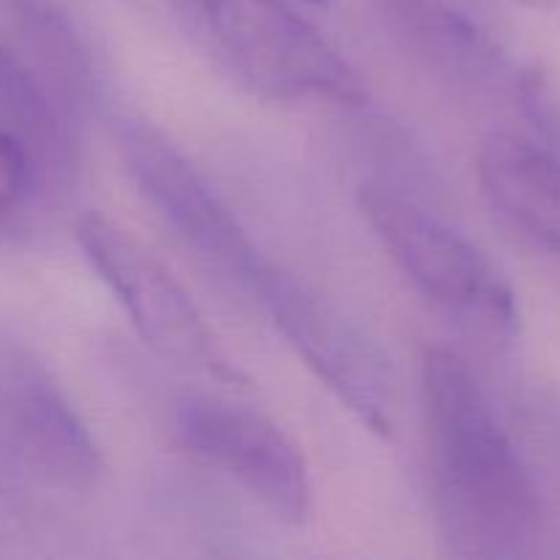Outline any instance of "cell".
<instances>
[{"mask_svg": "<svg viewBox=\"0 0 560 560\" xmlns=\"http://www.w3.org/2000/svg\"><path fill=\"white\" fill-rule=\"evenodd\" d=\"M514 3L525 5V9H534V11H558L560 9V0H514Z\"/></svg>", "mask_w": 560, "mask_h": 560, "instance_id": "14", "label": "cell"}, {"mask_svg": "<svg viewBox=\"0 0 560 560\" xmlns=\"http://www.w3.org/2000/svg\"><path fill=\"white\" fill-rule=\"evenodd\" d=\"M246 85L273 98L361 104V74L288 0H167Z\"/></svg>", "mask_w": 560, "mask_h": 560, "instance_id": "2", "label": "cell"}, {"mask_svg": "<svg viewBox=\"0 0 560 560\" xmlns=\"http://www.w3.org/2000/svg\"><path fill=\"white\" fill-rule=\"evenodd\" d=\"M421 394L446 539L463 556H523L539 528V495L468 361L430 345Z\"/></svg>", "mask_w": 560, "mask_h": 560, "instance_id": "1", "label": "cell"}, {"mask_svg": "<svg viewBox=\"0 0 560 560\" xmlns=\"http://www.w3.org/2000/svg\"><path fill=\"white\" fill-rule=\"evenodd\" d=\"M178 438L197 459L233 479L284 525L312 512L304 454L268 416L217 397H191L175 413Z\"/></svg>", "mask_w": 560, "mask_h": 560, "instance_id": "7", "label": "cell"}, {"mask_svg": "<svg viewBox=\"0 0 560 560\" xmlns=\"http://www.w3.org/2000/svg\"><path fill=\"white\" fill-rule=\"evenodd\" d=\"M33 175L36 164L25 142L0 126V213H9L20 206L31 189Z\"/></svg>", "mask_w": 560, "mask_h": 560, "instance_id": "13", "label": "cell"}, {"mask_svg": "<svg viewBox=\"0 0 560 560\" xmlns=\"http://www.w3.org/2000/svg\"><path fill=\"white\" fill-rule=\"evenodd\" d=\"M306 3H315V5H326L328 0H306Z\"/></svg>", "mask_w": 560, "mask_h": 560, "instance_id": "15", "label": "cell"}, {"mask_svg": "<svg viewBox=\"0 0 560 560\" xmlns=\"http://www.w3.org/2000/svg\"><path fill=\"white\" fill-rule=\"evenodd\" d=\"M249 293L260 299L279 334L328 392L372 432L392 435L397 388L392 359L381 342L334 301L273 262H268Z\"/></svg>", "mask_w": 560, "mask_h": 560, "instance_id": "5", "label": "cell"}, {"mask_svg": "<svg viewBox=\"0 0 560 560\" xmlns=\"http://www.w3.org/2000/svg\"><path fill=\"white\" fill-rule=\"evenodd\" d=\"M38 85L66 120L96 107L98 82L80 33L52 0H9Z\"/></svg>", "mask_w": 560, "mask_h": 560, "instance_id": "11", "label": "cell"}, {"mask_svg": "<svg viewBox=\"0 0 560 560\" xmlns=\"http://www.w3.org/2000/svg\"><path fill=\"white\" fill-rule=\"evenodd\" d=\"M0 438L33 476L63 490H85L102 470L91 430L63 388L20 353H0Z\"/></svg>", "mask_w": 560, "mask_h": 560, "instance_id": "8", "label": "cell"}, {"mask_svg": "<svg viewBox=\"0 0 560 560\" xmlns=\"http://www.w3.org/2000/svg\"><path fill=\"white\" fill-rule=\"evenodd\" d=\"M0 126L20 137L31 151L33 164H49L60 173L71 156L69 120L58 113L31 66L22 63L0 42Z\"/></svg>", "mask_w": 560, "mask_h": 560, "instance_id": "12", "label": "cell"}, {"mask_svg": "<svg viewBox=\"0 0 560 560\" xmlns=\"http://www.w3.org/2000/svg\"><path fill=\"white\" fill-rule=\"evenodd\" d=\"M359 208L427 299L490 331H514L517 301L512 288L474 241L386 186H361Z\"/></svg>", "mask_w": 560, "mask_h": 560, "instance_id": "4", "label": "cell"}, {"mask_svg": "<svg viewBox=\"0 0 560 560\" xmlns=\"http://www.w3.org/2000/svg\"><path fill=\"white\" fill-rule=\"evenodd\" d=\"M115 142L135 184L178 238L224 277L255 288L271 260L167 135L148 120L126 118L115 129Z\"/></svg>", "mask_w": 560, "mask_h": 560, "instance_id": "6", "label": "cell"}, {"mask_svg": "<svg viewBox=\"0 0 560 560\" xmlns=\"http://www.w3.org/2000/svg\"><path fill=\"white\" fill-rule=\"evenodd\" d=\"M74 233L93 271L113 290L153 353L184 370L244 386V372L224 353L189 290L140 238L98 211L82 213Z\"/></svg>", "mask_w": 560, "mask_h": 560, "instance_id": "3", "label": "cell"}, {"mask_svg": "<svg viewBox=\"0 0 560 560\" xmlns=\"http://www.w3.org/2000/svg\"><path fill=\"white\" fill-rule=\"evenodd\" d=\"M370 3L386 31L410 55L448 80H492L506 69L490 36L448 0H370Z\"/></svg>", "mask_w": 560, "mask_h": 560, "instance_id": "10", "label": "cell"}, {"mask_svg": "<svg viewBox=\"0 0 560 560\" xmlns=\"http://www.w3.org/2000/svg\"><path fill=\"white\" fill-rule=\"evenodd\" d=\"M476 173L514 230L560 255V151L517 131H492L476 153Z\"/></svg>", "mask_w": 560, "mask_h": 560, "instance_id": "9", "label": "cell"}]
</instances>
